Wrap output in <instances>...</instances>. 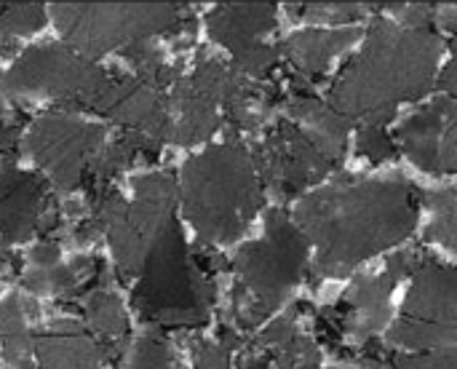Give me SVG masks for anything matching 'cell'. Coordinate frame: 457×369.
Returning <instances> with one entry per match:
<instances>
[{
    "label": "cell",
    "instance_id": "7402d4cb",
    "mask_svg": "<svg viewBox=\"0 0 457 369\" xmlns=\"http://www.w3.org/2000/svg\"><path fill=\"white\" fill-rule=\"evenodd\" d=\"M158 150H161L158 139H153L147 134H139V131H123L115 142H110L102 153H96V158H94V164L88 169V177L99 180V182H110L118 172L129 169L139 158L142 161H155Z\"/></svg>",
    "mask_w": 457,
    "mask_h": 369
},
{
    "label": "cell",
    "instance_id": "d590c367",
    "mask_svg": "<svg viewBox=\"0 0 457 369\" xmlns=\"http://www.w3.org/2000/svg\"><path fill=\"white\" fill-rule=\"evenodd\" d=\"M439 88L447 96H457V35L455 40H453V59H450V64L445 67V72L439 78Z\"/></svg>",
    "mask_w": 457,
    "mask_h": 369
},
{
    "label": "cell",
    "instance_id": "8d00e7d4",
    "mask_svg": "<svg viewBox=\"0 0 457 369\" xmlns=\"http://www.w3.org/2000/svg\"><path fill=\"white\" fill-rule=\"evenodd\" d=\"M337 369H391L388 365H383L380 359L375 356H353V354H343Z\"/></svg>",
    "mask_w": 457,
    "mask_h": 369
},
{
    "label": "cell",
    "instance_id": "5b68a950",
    "mask_svg": "<svg viewBox=\"0 0 457 369\" xmlns=\"http://www.w3.org/2000/svg\"><path fill=\"white\" fill-rule=\"evenodd\" d=\"M308 252L311 241L297 222L287 212H270L265 236L246 244L233 260L238 276V287L233 292V316L238 327L254 330L278 306H284L287 295L308 273Z\"/></svg>",
    "mask_w": 457,
    "mask_h": 369
},
{
    "label": "cell",
    "instance_id": "44dd1931",
    "mask_svg": "<svg viewBox=\"0 0 457 369\" xmlns=\"http://www.w3.org/2000/svg\"><path fill=\"white\" fill-rule=\"evenodd\" d=\"M86 319L102 340V356L118 362L129 338V319L118 295L110 289H94L86 298Z\"/></svg>",
    "mask_w": 457,
    "mask_h": 369
},
{
    "label": "cell",
    "instance_id": "ffe728a7",
    "mask_svg": "<svg viewBox=\"0 0 457 369\" xmlns=\"http://www.w3.org/2000/svg\"><path fill=\"white\" fill-rule=\"evenodd\" d=\"M359 38L356 27H327V29H303L284 43V54L300 75H319L329 62L343 54Z\"/></svg>",
    "mask_w": 457,
    "mask_h": 369
},
{
    "label": "cell",
    "instance_id": "cb8c5ba5",
    "mask_svg": "<svg viewBox=\"0 0 457 369\" xmlns=\"http://www.w3.org/2000/svg\"><path fill=\"white\" fill-rule=\"evenodd\" d=\"M431 222L426 228V241L442 244L445 249L457 255V193L439 190L428 196Z\"/></svg>",
    "mask_w": 457,
    "mask_h": 369
},
{
    "label": "cell",
    "instance_id": "2e32d148",
    "mask_svg": "<svg viewBox=\"0 0 457 369\" xmlns=\"http://www.w3.org/2000/svg\"><path fill=\"white\" fill-rule=\"evenodd\" d=\"M212 40L225 46L233 56L265 43V35L276 29L273 3H222L206 16Z\"/></svg>",
    "mask_w": 457,
    "mask_h": 369
},
{
    "label": "cell",
    "instance_id": "484cf974",
    "mask_svg": "<svg viewBox=\"0 0 457 369\" xmlns=\"http://www.w3.org/2000/svg\"><path fill=\"white\" fill-rule=\"evenodd\" d=\"M43 19L46 13L40 3H0V32L8 38L35 32Z\"/></svg>",
    "mask_w": 457,
    "mask_h": 369
},
{
    "label": "cell",
    "instance_id": "277c9868",
    "mask_svg": "<svg viewBox=\"0 0 457 369\" xmlns=\"http://www.w3.org/2000/svg\"><path fill=\"white\" fill-rule=\"evenodd\" d=\"M142 322L155 327H201L214 306V284L187 252L177 217L153 241L131 298Z\"/></svg>",
    "mask_w": 457,
    "mask_h": 369
},
{
    "label": "cell",
    "instance_id": "4dcf8cb0",
    "mask_svg": "<svg viewBox=\"0 0 457 369\" xmlns=\"http://www.w3.org/2000/svg\"><path fill=\"white\" fill-rule=\"evenodd\" d=\"M297 319H300V306H289L276 322H270L254 340L257 348H278L284 343H289L297 335Z\"/></svg>",
    "mask_w": 457,
    "mask_h": 369
},
{
    "label": "cell",
    "instance_id": "d4e9b609",
    "mask_svg": "<svg viewBox=\"0 0 457 369\" xmlns=\"http://www.w3.org/2000/svg\"><path fill=\"white\" fill-rule=\"evenodd\" d=\"M123 56H126V59L131 62V67L137 70V78L145 80V83H150V86L158 88V91H163V88H169V86H174V83L179 80V78H177V70L169 67V64L163 62L161 51L153 48L147 40L123 48Z\"/></svg>",
    "mask_w": 457,
    "mask_h": 369
},
{
    "label": "cell",
    "instance_id": "7c38bea8",
    "mask_svg": "<svg viewBox=\"0 0 457 369\" xmlns=\"http://www.w3.org/2000/svg\"><path fill=\"white\" fill-rule=\"evenodd\" d=\"M230 72L233 67L220 59H201L190 78H179L174 83L171 102L179 110V121L174 123L171 142L198 145L220 129V107Z\"/></svg>",
    "mask_w": 457,
    "mask_h": 369
},
{
    "label": "cell",
    "instance_id": "d6986e66",
    "mask_svg": "<svg viewBox=\"0 0 457 369\" xmlns=\"http://www.w3.org/2000/svg\"><path fill=\"white\" fill-rule=\"evenodd\" d=\"M40 369H102V348L75 322H56L35 338Z\"/></svg>",
    "mask_w": 457,
    "mask_h": 369
},
{
    "label": "cell",
    "instance_id": "30bf717a",
    "mask_svg": "<svg viewBox=\"0 0 457 369\" xmlns=\"http://www.w3.org/2000/svg\"><path fill=\"white\" fill-rule=\"evenodd\" d=\"M257 169L260 174L284 196H295L335 169V164L316 147V142L289 118L278 121L265 139L257 145Z\"/></svg>",
    "mask_w": 457,
    "mask_h": 369
},
{
    "label": "cell",
    "instance_id": "52a82bcc",
    "mask_svg": "<svg viewBox=\"0 0 457 369\" xmlns=\"http://www.w3.org/2000/svg\"><path fill=\"white\" fill-rule=\"evenodd\" d=\"M386 343L412 354L457 348V268L431 257L418 260L402 316Z\"/></svg>",
    "mask_w": 457,
    "mask_h": 369
},
{
    "label": "cell",
    "instance_id": "1f68e13d",
    "mask_svg": "<svg viewBox=\"0 0 457 369\" xmlns=\"http://www.w3.org/2000/svg\"><path fill=\"white\" fill-rule=\"evenodd\" d=\"M394 369H457V348L426 351V354H402L394 359Z\"/></svg>",
    "mask_w": 457,
    "mask_h": 369
},
{
    "label": "cell",
    "instance_id": "6da1fadb",
    "mask_svg": "<svg viewBox=\"0 0 457 369\" xmlns=\"http://www.w3.org/2000/svg\"><path fill=\"white\" fill-rule=\"evenodd\" d=\"M420 193L407 180H340L303 196L295 222L316 247L319 276H345L415 231Z\"/></svg>",
    "mask_w": 457,
    "mask_h": 369
},
{
    "label": "cell",
    "instance_id": "e575fe53",
    "mask_svg": "<svg viewBox=\"0 0 457 369\" xmlns=\"http://www.w3.org/2000/svg\"><path fill=\"white\" fill-rule=\"evenodd\" d=\"M32 263H35V268H54V265H59V247L54 241H40L32 249Z\"/></svg>",
    "mask_w": 457,
    "mask_h": 369
},
{
    "label": "cell",
    "instance_id": "603a6c76",
    "mask_svg": "<svg viewBox=\"0 0 457 369\" xmlns=\"http://www.w3.org/2000/svg\"><path fill=\"white\" fill-rule=\"evenodd\" d=\"M0 343L5 362L13 369H32L35 340L24 322V308L19 298H5L0 306Z\"/></svg>",
    "mask_w": 457,
    "mask_h": 369
},
{
    "label": "cell",
    "instance_id": "83f0119b",
    "mask_svg": "<svg viewBox=\"0 0 457 369\" xmlns=\"http://www.w3.org/2000/svg\"><path fill=\"white\" fill-rule=\"evenodd\" d=\"M276 367L278 369H321V354L313 340L295 335L289 343L278 346L273 351Z\"/></svg>",
    "mask_w": 457,
    "mask_h": 369
},
{
    "label": "cell",
    "instance_id": "ba28073f",
    "mask_svg": "<svg viewBox=\"0 0 457 369\" xmlns=\"http://www.w3.org/2000/svg\"><path fill=\"white\" fill-rule=\"evenodd\" d=\"M110 72L86 59L70 46L46 43L29 46L13 67L3 75L0 91L13 94H43L56 96L70 107H88L96 91L104 86Z\"/></svg>",
    "mask_w": 457,
    "mask_h": 369
},
{
    "label": "cell",
    "instance_id": "f546056e",
    "mask_svg": "<svg viewBox=\"0 0 457 369\" xmlns=\"http://www.w3.org/2000/svg\"><path fill=\"white\" fill-rule=\"evenodd\" d=\"M399 150L396 139L383 129V126H361L359 139H356V153L370 158V161H388Z\"/></svg>",
    "mask_w": 457,
    "mask_h": 369
},
{
    "label": "cell",
    "instance_id": "7a4b0ae2",
    "mask_svg": "<svg viewBox=\"0 0 457 369\" xmlns=\"http://www.w3.org/2000/svg\"><path fill=\"white\" fill-rule=\"evenodd\" d=\"M442 38L431 27H404L394 16L372 19L364 48L329 88V105L361 126H383L396 107L420 99L436 80Z\"/></svg>",
    "mask_w": 457,
    "mask_h": 369
},
{
    "label": "cell",
    "instance_id": "4fadbf2b",
    "mask_svg": "<svg viewBox=\"0 0 457 369\" xmlns=\"http://www.w3.org/2000/svg\"><path fill=\"white\" fill-rule=\"evenodd\" d=\"M88 110L129 126V131L147 134L161 145L174 137V121L163 91L129 75H107L104 86L88 102Z\"/></svg>",
    "mask_w": 457,
    "mask_h": 369
},
{
    "label": "cell",
    "instance_id": "836d02e7",
    "mask_svg": "<svg viewBox=\"0 0 457 369\" xmlns=\"http://www.w3.org/2000/svg\"><path fill=\"white\" fill-rule=\"evenodd\" d=\"M21 123H24V115H13V118L0 121V158H3V164H11V158H13Z\"/></svg>",
    "mask_w": 457,
    "mask_h": 369
},
{
    "label": "cell",
    "instance_id": "8992f818",
    "mask_svg": "<svg viewBox=\"0 0 457 369\" xmlns=\"http://www.w3.org/2000/svg\"><path fill=\"white\" fill-rule=\"evenodd\" d=\"M51 16L67 46L86 59L193 24L182 3H54Z\"/></svg>",
    "mask_w": 457,
    "mask_h": 369
},
{
    "label": "cell",
    "instance_id": "d6a6232c",
    "mask_svg": "<svg viewBox=\"0 0 457 369\" xmlns=\"http://www.w3.org/2000/svg\"><path fill=\"white\" fill-rule=\"evenodd\" d=\"M193 362L198 369H230V351L220 343L198 340L193 346Z\"/></svg>",
    "mask_w": 457,
    "mask_h": 369
},
{
    "label": "cell",
    "instance_id": "4316f807",
    "mask_svg": "<svg viewBox=\"0 0 457 369\" xmlns=\"http://www.w3.org/2000/svg\"><path fill=\"white\" fill-rule=\"evenodd\" d=\"M126 369H177L169 343L161 335H145L131 351Z\"/></svg>",
    "mask_w": 457,
    "mask_h": 369
},
{
    "label": "cell",
    "instance_id": "8fae6325",
    "mask_svg": "<svg viewBox=\"0 0 457 369\" xmlns=\"http://www.w3.org/2000/svg\"><path fill=\"white\" fill-rule=\"evenodd\" d=\"M399 150L423 172L457 177V96H439L396 129Z\"/></svg>",
    "mask_w": 457,
    "mask_h": 369
},
{
    "label": "cell",
    "instance_id": "9c48e42d",
    "mask_svg": "<svg viewBox=\"0 0 457 369\" xmlns=\"http://www.w3.org/2000/svg\"><path fill=\"white\" fill-rule=\"evenodd\" d=\"M104 142V129L86 123L62 110H51L32 121L27 131V153L48 172L59 190H78Z\"/></svg>",
    "mask_w": 457,
    "mask_h": 369
},
{
    "label": "cell",
    "instance_id": "9a60e30c",
    "mask_svg": "<svg viewBox=\"0 0 457 369\" xmlns=\"http://www.w3.org/2000/svg\"><path fill=\"white\" fill-rule=\"evenodd\" d=\"M51 196L46 182L35 174L19 172L13 164L0 169V239L16 244L37 233L40 214L48 206Z\"/></svg>",
    "mask_w": 457,
    "mask_h": 369
},
{
    "label": "cell",
    "instance_id": "5bb4252c",
    "mask_svg": "<svg viewBox=\"0 0 457 369\" xmlns=\"http://www.w3.org/2000/svg\"><path fill=\"white\" fill-rule=\"evenodd\" d=\"M420 255L418 252H402L396 255L380 273L361 276L353 281L351 292L345 295V332H351L353 340L364 343L375 338L383 327L391 322V292L404 276H412Z\"/></svg>",
    "mask_w": 457,
    "mask_h": 369
},
{
    "label": "cell",
    "instance_id": "f1b7e54d",
    "mask_svg": "<svg viewBox=\"0 0 457 369\" xmlns=\"http://www.w3.org/2000/svg\"><path fill=\"white\" fill-rule=\"evenodd\" d=\"M364 13H367V5L361 3H305L303 8V16L308 21L329 24V27H348Z\"/></svg>",
    "mask_w": 457,
    "mask_h": 369
},
{
    "label": "cell",
    "instance_id": "e0dca14e",
    "mask_svg": "<svg viewBox=\"0 0 457 369\" xmlns=\"http://www.w3.org/2000/svg\"><path fill=\"white\" fill-rule=\"evenodd\" d=\"M177 182L169 172L145 174L134 182V201L126 209V225L147 244L158 239L169 220H174Z\"/></svg>",
    "mask_w": 457,
    "mask_h": 369
},
{
    "label": "cell",
    "instance_id": "ac0fdd59",
    "mask_svg": "<svg viewBox=\"0 0 457 369\" xmlns=\"http://www.w3.org/2000/svg\"><path fill=\"white\" fill-rule=\"evenodd\" d=\"M287 110L289 121H295L316 142V147L337 166L348 147L351 121H345L329 102H321L313 94H289Z\"/></svg>",
    "mask_w": 457,
    "mask_h": 369
},
{
    "label": "cell",
    "instance_id": "74e56055",
    "mask_svg": "<svg viewBox=\"0 0 457 369\" xmlns=\"http://www.w3.org/2000/svg\"><path fill=\"white\" fill-rule=\"evenodd\" d=\"M244 369H268V356H254V359H249Z\"/></svg>",
    "mask_w": 457,
    "mask_h": 369
},
{
    "label": "cell",
    "instance_id": "3957f363",
    "mask_svg": "<svg viewBox=\"0 0 457 369\" xmlns=\"http://www.w3.org/2000/svg\"><path fill=\"white\" fill-rule=\"evenodd\" d=\"M179 196L204 244H230L262 209L257 161L238 139L212 145L182 166Z\"/></svg>",
    "mask_w": 457,
    "mask_h": 369
}]
</instances>
